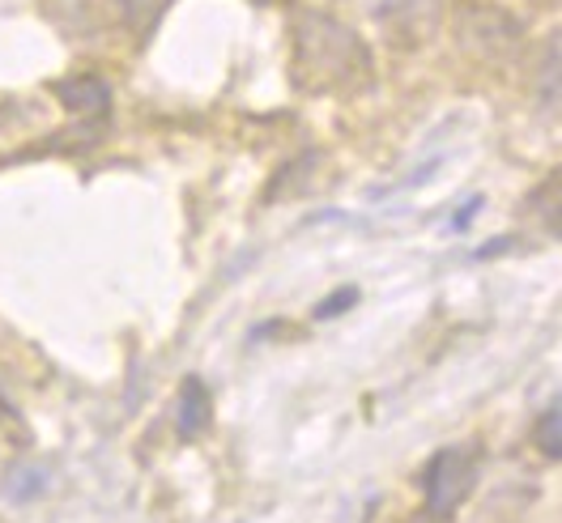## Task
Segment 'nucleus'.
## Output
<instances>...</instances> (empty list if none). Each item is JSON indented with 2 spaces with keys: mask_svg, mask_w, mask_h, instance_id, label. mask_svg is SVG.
Segmentation results:
<instances>
[{
  "mask_svg": "<svg viewBox=\"0 0 562 523\" xmlns=\"http://www.w3.org/2000/svg\"><path fill=\"white\" fill-rule=\"evenodd\" d=\"M532 213L554 239H562V171H550L532 187Z\"/></svg>",
  "mask_w": 562,
  "mask_h": 523,
  "instance_id": "5",
  "label": "nucleus"
},
{
  "mask_svg": "<svg viewBox=\"0 0 562 523\" xmlns=\"http://www.w3.org/2000/svg\"><path fill=\"white\" fill-rule=\"evenodd\" d=\"M532 443H537V452L541 455L562 459V409H550V413H541V418H537Z\"/></svg>",
  "mask_w": 562,
  "mask_h": 523,
  "instance_id": "6",
  "label": "nucleus"
},
{
  "mask_svg": "<svg viewBox=\"0 0 562 523\" xmlns=\"http://www.w3.org/2000/svg\"><path fill=\"white\" fill-rule=\"evenodd\" d=\"M176 425H179V439H183V443L201 439V434L213 425V396H210V387L201 384L196 375H188V379L179 384Z\"/></svg>",
  "mask_w": 562,
  "mask_h": 523,
  "instance_id": "4",
  "label": "nucleus"
},
{
  "mask_svg": "<svg viewBox=\"0 0 562 523\" xmlns=\"http://www.w3.org/2000/svg\"><path fill=\"white\" fill-rule=\"evenodd\" d=\"M554 90H559V103H562V52L554 56Z\"/></svg>",
  "mask_w": 562,
  "mask_h": 523,
  "instance_id": "9",
  "label": "nucleus"
},
{
  "mask_svg": "<svg viewBox=\"0 0 562 523\" xmlns=\"http://www.w3.org/2000/svg\"><path fill=\"white\" fill-rule=\"evenodd\" d=\"M56 99L65 103L69 115L77 120H106V111H111V86H106L103 77H94V72H86V77H69V81H56Z\"/></svg>",
  "mask_w": 562,
  "mask_h": 523,
  "instance_id": "3",
  "label": "nucleus"
},
{
  "mask_svg": "<svg viewBox=\"0 0 562 523\" xmlns=\"http://www.w3.org/2000/svg\"><path fill=\"white\" fill-rule=\"evenodd\" d=\"M477 486V452L473 447H443L430 455L426 473H422V493H426V511L435 520H452L464 498Z\"/></svg>",
  "mask_w": 562,
  "mask_h": 523,
  "instance_id": "2",
  "label": "nucleus"
},
{
  "mask_svg": "<svg viewBox=\"0 0 562 523\" xmlns=\"http://www.w3.org/2000/svg\"><path fill=\"white\" fill-rule=\"evenodd\" d=\"M294 81L307 94H353L371 81V52L346 22L299 9L294 13Z\"/></svg>",
  "mask_w": 562,
  "mask_h": 523,
  "instance_id": "1",
  "label": "nucleus"
},
{
  "mask_svg": "<svg viewBox=\"0 0 562 523\" xmlns=\"http://www.w3.org/2000/svg\"><path fill=\"white\" fill-rule=\"evenodd\" d=\"M115 4H120V13H124L133 26H149V22L162 13L167 0H115Z\"/></svg>",
  "mask_w": 562,
  "mask_h": 523,
  "instance_id": "7",
  "label": "nucleus"
},
{
  "mask_svg": "<svg viewBox=\"0 0 562 523\" xmlns=\"http://www.w3.org/2000/svg\"><path fill=\"white\" fill-rule=\"evenodd\" d=\"M358 303V289H337V298H328V303H319L316 307V319H328V315H341L346 307Z\"/></svg>",
  "mask_w": 562,
  "mask_h": 523,
  "instance_id": "8",
  "label": "nucleus"
}]
</instances>
